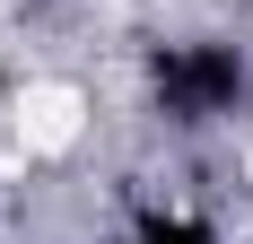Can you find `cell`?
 I'll return each mask as SVG.
<instances>
[{"label": "cell", "instance_id": "obj_1", "mask_svg": "<svg viewBox=\"0 0 253 244\" xmlns=\"http://www.w3.org/2000/svg\"><path fill=\"white\" fill-rule=\"evenodd\" d=\"M157 105L175 122H218L245 105V61L236 44H175L157 52Z\"/></svg>", "mask_w": 253, "mask_h": 244}, {"label": "cell", "instance_id": "obj_2", "mask_svg": "<svg viewBox=\"0 0 253 244\" xmlns=\"http://www.w3.org/2000/svg\"><path fill=\"white\" fill-rule=\"evenodd\" d=\"M140 244H210L192 218H140Z\"/></svg>", "mask_w": 253, "mask_h": 244}]
</instances>
